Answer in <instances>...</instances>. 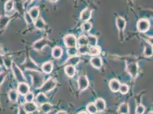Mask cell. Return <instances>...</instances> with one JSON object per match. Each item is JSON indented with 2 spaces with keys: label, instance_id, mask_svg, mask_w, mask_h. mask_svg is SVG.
<instances>
[{
  "label": "cell",
  "instance_id": "6da1fadb",
  "mask_svg": "<svg viewBox=\"0 0 153 114\" xmlns=\"http://www.w3.org/2000/svg\"><path fill=\"white\" fill-rule=\"evenodd\" d=\"M33 87L35 89H39L44 84L43 75L37 70L31 71Z\"/></svg>",
  "mask_w": 153,
  "mask_h": 114
},
{
  "label": "cell",
  "instance_id": "7a4b0ae2",
  "mask_svg": "<svg viewBox=\"0 0 153 114\" xmlns=\"http://www.w3.org/2000/svg\"><path fill=\"white\" fill-rule=\"evenodd\" d=\"M56 86H57L56 81L53 78H50L45 83H44L43 85L39 89L42 93H46L55 89Z\"/></svg>",
  "mask_w": 153,
  "mask_h": 114
},
{
  "label": "cell",
  "instance_id": "3957f363",
  "mask_svg": "<svg viewBox=\"0 0 153 114\" xmlns=\"http://www.w3.org/2000/svg\"><path fill=\"white\" fill-rule=\"evenodd\" d=\"M13 70V73L14 75V77L16 78V80L19 83H26L25 77L24 76L22 72L20 70L19 67L17 66V64L13 62L11 67Z\"/></svg>",
  "mask_w": 153,
  "mask_h": 114
},
{
  "label": "cell",
  "instance_id": "277c9868",
  "mask_svg": "<svg viewBox=\"0 0 153 114\" xmlns=\"http://www.w3.org/2000/svg\"><path fill=\"white\" fill-rule=\"evenodd\" d=\"M139 67L137 63L136 62H130L127 64L126 70L130 76L133 79H135L138 75Z\"/></svg>",
  "mask_w": 153,
  "mask_h": 114
},
{
  "label": "cell",
  "instance_id": "5b68a950",
  "mask_svg": "<svg viewBox=\"0 0 153 114\" xmlns=\"http://www.w3.org/2000/svg\"><path fill=\"white\" fill-rule=\"evenodd\" d=\"M150 27V23L148 19H140L137 22V29L141 33L147 32Z\"/></svg>",
  "mask_w": 153,
  "mask_h": 114
},
{
  "label": "cell",
  "instance_id": "8992f818",
  "mask_svg": "<svg viewBox=\"0 0 153 114\" xmlns=\"http://www.w3.org/2000/svg\"><path fill=\"white\" fill-rule=\"evenodd\" d=\"M64 43L65 46L68 47H76V38L74 35L68 34L64 38Z\"/></svg>",
  "mask_w": 153,
  "mask_h": 114
},
{
  "label": "cell",
  "instance_id": "52a82bcc",
  "mask_svg": "<svg viewBox=\"0 0 153 114\" xmlns=\"http://www.w3.org/2000/svg\"><path fill=\"white\" fill-rule=\"evenodd\" d=\"M49 42L48 39L44 37V38H41L38 41H37L36 42H35L33 44V47L34 49H35L36 50H42L44 48V47L48 45Z\"/></svg>",
  "mask_w": 153,
  "mask_h": 114
},
{
  "label": "cell",
  "instance_id": "ba28073f",
  "mask_svg": "<svg viewBox=\"0 0 153 114\" xmlns=\"http://www.w3.org/2000/svg\"><path fill=\"white\" fill-rule=\"evenodd\" d=\"M78 88L81 91H84L88 88L89 86V82L87 76H79L78 80Z\"/></svg>",
  "mask_w": 153,
  "mask_h": 114
},
{
  "label": "cell",
  "instance_id": "9c48e42d",
  "mask_svg": "<svg viewBox=\"0 0 153 114\" xmlns=\"http://www.w3.org/2000/svg\"><path fill=\"white\" fill-rule=\"evenodd\" d=\"M126 20L121 17H117L116 19V25L119 31L120 35L123 34V30L126 27Z\"/></svg>",
  "mask_w": 153,
  "mask_h": 114
},
{
  "label": "cell",
  "instance_id": "30bf717a",
  "mask_svg": "<svg viewBox=\"0 0 153 114\" xmlns=\"http://www.w3.org/2000/svg\"><path fill=\"white\" fill-rule=\"evenodd\" d=\"M23 106L28 114L32 113L38 110V106L33 101L26 102L24 104H23Z\"/></svg>",
  "mask_w": 153,
  "mask_h": 114
},
{
  "label": "cell",
  "instance_id": "8fae6325",
  "mask_svg": "<svg viewBox=\"0 0 153 114\" xmlns=\"http://www.w3.org/2000/svg\"><path fill=\"white\" fill-rule=\"evenodd\" d=\"M92 10L88 7L85 9L80 14V19L84 22L88 21L91 17Z\"/></svg>",
  "mask_w": 153,
  "mask_h": 114
},
{
  "label": "cell",
  "instance_id": "7c38bea8",
  "mask_svg": "<svg viewBox=\"0 0 153 114\" xmlns=\"http://www.w3.org/2000/svg\"><path fill=\"white\" fill-rule=\"evenodd\" d=\"M90 63L94 68L97 69H100L102 67V60L101 57L98 56L92 57L90 59Z\"/></svg>",
  "mask_w": 153,
  "mask_h": 114
},
{
  "label": "cell",
  "instance_id": "4fadbf2b",
  "mask_svg": "<svg viewBox=\"0 0 153 114\" xmlns=\"http://www.w3.org/2000/svg\"><path fill=\"white\" fill-rule=\"evenodd\" d=\"M121 84V83L118 80L116 79H113L109 82V87L113 92L117 93L119 91Z\"/></svg>",
  "mask_w": 153,
  "mask_h": 114
},
{
  "label": "cell",
  "instance_id": "5bb4252c",
  "mask_svg": "<svg viewBox=\"0 0 153 114\" xmlns=\"http://www.w3.org/2000/svg\"><path fill=\"white\" fill-rule=\"evenodd\" d=\"M30 91V87L26 83H19L18 86V91L21 95H25Z\"/></svg>",
  "mask_w": 153,
  "mask_h": 114
},
{
  "label": "cell",
  "instance_id": "9a60e30c",
  "mask_svg": "<svg viewBox=\"0 0 153 114\" xmlns=\"http://www.w3.org/2000/svg\"><path fill=\"white\" fill-rule=\"evenodd\" d=\"M94 103L98 112H103L106 108V102L102 98L97 99Z\"/></svg>",
  "mask_w": 153,
  "mask_h": 114
},
{
  "label": "cell",
  "instance_id": "2e32d148",
  "mask_svg": "<svg viewBox=\"0 0 153 114\" xmlns=\"http://www.w3.org/2000/svg\"><path fill=\"white\" fill-rule=\"evenodd\" d=\"M63 53L62 49L61 47L59 46H56L52 49V57L55 59H59L60 58Z\"/></svg>",
  "mask_w": 153,
  "mask_h": 114
},
{
  "label": "cell",
  "instance_id": "e0dca14e",
  "mask_svg": "<svg viewBox=\"0 0 153 114\" xmlns=\"http://www.w3.org/2000/svg\"><path fill=\"white\" fill-rule=\"evenodd\" d=\"M76 69L75 66L66 65L65 67V74L70 78H73L75 76Z\"/></svg>",
  "mask_w": 153,
  "mask_h": 114
},
{
  "label": "cell",
  "instance_id": "ac0fdd59",
  "mask_svg": "<svg viewBox=\"0 0 153 114\" xmlns=\"http://www.w3.org/2000/svg\"><path fill=\"white\" fill-rule=\"evenodd\" d=\"M53 69V64L51 61L45 62L42 66V70L43 71V72L46 74H51Z\"/></svg>",
  "mask_w": 153,
  "mask_h": 114
},
{
  "label": "cell",
  "instance_id": "d6986e66",
  "mask_svg": "<svg viewBox=\"0 0 153 114\" xmlns=\"http://www.w3.org/2000/svg\"><path fill=\"white\" fill-rule=\"evenodd\" d=\"M80 62V58L78 56H73L70 57L65 63L66 65H70L73 66H75L79 63Z\"/></svg>",
  "mask_w": 153,
  "mask_h": 114
},
{
  "label": "cell",
  "instance_id": "ffe728a7",
  "mask_svg": "<svg viewBox=\"0 0 153 114\" xmlns=\"http://www.w3.org/2000/svg\"><path fill=\"white\" fill-rule=\"evenodd\" d=\"M36 100L38 104L41 105L45 103L48 102V97L45 95V93L41 92V93H39L38 95H37L36 98Z\"/></svg>",
  "mask_w": 153,
  "mask_h": 114
},
{
  "label": "cell",
  "instance_id": "44dd1931",
  "mask_svg": "<svg viewBox=\"0 0 153 114\" xmlns=\"http://www.w3.org/2000/svg\"><path fill=\"white\" fill-rule=\"evenodd\" d=\"M34 24L35 27L38 30H44L46 26L45 21L42 18H38L37 19H36Z\"/></svg>",
  "mask_w": 153,
  "mask_h": 114
},
{
  "label": "cell",
  "instance_id": "7402d4cb",
  "mask_svg": "<svg viewBox=\"0 0 153 114\" xmlns=\"http://www.w3.org/2000/svg\"><path fill=\"white\" fill-rule=\"evenodd\" d=\"M101 50L100 47L96 46H91L89 47V51L88 53V54L92 56V57H95V56H98L100 54Z\"/></svg>",
  "mask_w": 153,
  "mask_h": 114
},
{
  "label": "cell",
  "instance_id": "603a6c76",
  "mask_svg": "<svg viewBox=\"0 0 153 114\" xmlns=\"http://www.w3.org/2000/svg\"><path fill=\"white\" fill-rule=\"evenodd\" d=\"M143 55L146 57H151L153 56V46L152 44L147 43L145 46Z\"/></svg>",
  "mask_w": 153,
  "mask_h": 114
},
{
  "label": "cell",
  "instance_id": "cb8c5ba5",
  "mask_svg": "<svg viewBox=\"0 0 153 114\" xmlns=\"http://www.w3.org/2000/svg\"><path fill=\"white\" fill-rule=\"evenodd\" d=\"M29 15L31 16L32 19L34 21H35L36 19H37L39 15V9L38 7H33L31 8L29 11Z\"/></svg>",
  "mask_w": 153,
  "mask_h": 114
},
{
  "label": "cell",
  "instance_id": "d4e9b609",
  "mask_svg": "<svg viewBox=\"0 0 153 114\" xmlns=\"http://www.w3.org/2000/svg\"><path fill=\"white\" fill-rule=\"evenodd\" d=\"M41 110L44 114H49L53 110V105L46 102L41 105Z\"/></svg>",
  "mask_w": 153,
  "mask_h": 114
},
{
  "label": "cell",
  "instance_id": "484cf974",
  "mask_svg": "<svg viewBox=\"0 0 153 114\" xmlns=\"http://www.w3.org/2000/svg\"><path fill=\"white\" fill-rule=\"evenodd\" d=\"M118 112L120 114H128L129 113V106L126 102H123L118 108Z\"/></svg>",
  "mask_w": 153,
  "mask_h": 114
},
{
  "label": "cell",
  "instance_id": "4316f807",
  "mask_svg": "<svg viewBox=\"0 0 153 114\" xmlns=\"http://www.w3.org/2000/svg\"><path fill=\"white\" fill-rule=\"evenodd\" d=\"M8 96L10 101L14 103L17 101V99L19 98V94L17 91L16 90H11L9 91L8 93Z\"/></svg>",
  "mask_w": 153,
  "mask_h": 114
},
{
  "label": "cell",
  "instance_id": "83f0119b",
  "mask_svg": "<svg viewBox=\"0 0 153 114\" xmlns=\"http://www.w3.org/2000/svg\"><path fill=\"white\" fill-rule=\"evenodd\" d=\"M25 67L29 70H37V65L35 64L31 59H28L26 62Z\"/></svg>",
  "mask_w": 153,
  "mask_h": 114
},
{
  "label": "cell",
  "instance_id": "f1b7e54d",
  "mask_svg": "<svg viewBox=\"0 0 153 114\" xmlns=\"http://www.w3.org/2000/svg\"><path fill=\"white\" fill-rule=\"evenodd\" d=\"M86 110L88 113H89L90 114H97L98 113L97 109L94 103H89L86 106Z\"/></svg>",
  "mask_w": 153,
  "mask_h": 114
},
{
  "label": "cell",
  "instance_id": "f546056e",
  "mask_svg": "<svg viewBox=\"0 0 153 114\" xmlns=\"http://www.w3.org/2000/svg\"><path fill=\"white\" fill-rule=\"evenodd\" d=\"M14 2L13 0H8L5 4V10L7 12H11L14 8Z\"/></svg>",
  "mask_w": 153,
  "mask_h": 114
},
{
  "label": "cell",
  "instance_id": "4dcf8cb0",
  "mask_svg": "<svg viewBox=\"0 0 153 114\" xmlns=\"http://www.w3.org/2000/svg\"><path fill=\"white\" fill-rule=\"evenodd\" d=\"M88 39V44L91 46H96L97 44L98 39L97 37L93 35H89L87 37Z\"/></svg>",
  "mask_w": 153,
  "mask_h": 114
},
{
  "label": "cell",
  "instance_id": "1f68e13d",
  "mask_svg": "<svg viewBox=\"0 0 153 114\" xmlns=\"http://www.w3.org/2000/svg\"><path fill=\"white\" fill-rule=\"evenodd\" d=\"M78 44L79 46L88 45V39L85 36H81L78 39Z\"/></svg>",
  "mask_w": 153,
  "mask_h": 114
},
{
  "label": "cell",
  "instance_id": "d6a6232c",
  "mask_svg": "<svg viewBox=\"0 0 153 114\" xmlns=\"http://www.w3.org/2000/svg\"><path fill=\"white\" fill-rule=\"evenodd\" d=\"M89 51V46L88 45L79 46L78 49V53L81 55H85L88 54Z\"/></svg>",
  "mask_w": 153,
  "mask_h": 114
},
{
  "label": "cell",
  "instance_id": "836d02e7",
  "mask_svg": "<svg viewBox=\"0 0 153 114\" xmlns=\"http://www.w3.org/2000/svg\"><path fill=\"white\" fill-rule=\"evenodd\" d=\"M92 28V24L89 21L84 22L81 26V29L83 32L88 33L89 32Z\"/></svg>",
  "mask_w": 153,
  "mask_h": 114
},
{
  "label": "cell",
  "instance_id": "e575fe53",
  "mask_svg": "<svg viewBox=\"0 0 153 114\" xmlns=\"http://www.w3.org/2000/svg\"><path fill=\"white\" fill-rule=\"evenodd\" d=\"M13 64V61L10 57H7L4 58V64L5 66L7 69H10L12 67V65Z\"/></svg>",
  "mask_w": 153,
  "mask_h": 114
},
{
  "label": "cell",
  "instance_id": "d590c367",
  "mask_svg": "<svg viewBox=\"0 0 153 114\" xmlns=\"http://www.w3.org/2000/svg\"><path fill=\"white\" fill-rule=\"evenodd\" d=\"M68 54L69 57H73L76 56L78 53V49L76 47H68L67 50Z\"/></svg>",
  "mask_w": 153,
  "mask_h": 114
},
{
  "label": "cell",
  "instance_id": "8d00e7d4",
  "mask_svg": "<svg viewBox=\"0 0 153 114\" xmlns=\"http://www.w3.org/2000/svg\"><path fill=\"white\" fill-rule=\"evenodd\" d=\"M129 90V87L128 86V84H122L120 86V87L119 89V91L122 94H126L128 92Z\"/></svg>",
  "mask_w": 153,
  "mask_h": 114
},
{
  "label": "cell",
  "instance_id": "74e56055",
  "mask_svg": "<svg viewBox=\"0 0 153 114\" xmlns=\"http://www.w3.org/2000/svg\"><path fill=\"white\" fill-rule=\"evenodd\" d=\"M146 111V107L142 105L139 104L137 106L135 110V114H143Z\"/></svg>",
  "mask_w": 153,
  "mask_h": 114
},
{
  "label": "cell",
  "instance_id": "f35d334b",
  "mask_svg": "<svg viewBox=\"0 0 153 114\" xmlns=\"http://www.w3.org/2000/svg\"><path fill=\"white\" fill-rule=\"evenodd\" d=\"M9 21V18L7 17H2L0 19V27L2 28L7 26V23Z\"/></svg>",
  "mask_w": 153,
  "mask_h": 114
},
{
  "label": "cell",
  "instance_id": "ab89813d",
  "mask_svg": "<svg viewBox=\"0 0 153 114\" xmlns=\"http://www.w3.org/2000/svg\"><path fill=\"white\" fill-rule=\"evenodd\" d=\"M24 19H25V21L26 23L28 25H30L34 23V20L32 19L31 16L29 15L28 12H26L24 14Z\"/></svg>",
  "mask_w": 153,
  "mask_h": 114
},
{
  "label": "cell",
  "instance_id": "60d3db41",
  "mask_svg": "<svg viewBox=\"0 0 153 114\" xmlns=\"http://www.w3.org/2000/svg\"><path fill=\"white\" fill-rule=\"evenodd\" d=\"M25 99L26 102H31L33 101L34 99V95L33 94V93L30 92V93H28L27 94L25 95Z\"/></svg>",
  "mask_w": 153,
  "mask_h": 114
},
{
  "label": "cell",
  "instance_id": "b9f144b4",
  "mask_svg": "<svg viewBox=\"0 0 153 114\" xmlns=\"http://www.w3.org/2000/svg\"><path fill=\"white\" fill-rule=\"evenodd\" d=\"M18 114H29L25 111L24 109L23 104H21L19 107V111H18Z\"/></svg>",
  "mask_w": 153,
  "mask_h": 114
},
{
  "label": "cell",
  "instance_id": "7bdbcfd3",
  "mask_svg": "<svg viewBox=\"0 0 153 114\" xmlns=\"http://www.w3.org/2000/svg\"><path fill=\"white\" fill-rule=\"evenodd\" d=\"M7 74L6 73L4 72L2 73H0V84H1L2 82L4 81L6 76H7Z\"/></svg>",
  "mask_w": 153,
  "mask_h": 114
},
{
  "label": "cell",
  "instance_id": "ee69618b",
  "mask_svg": "<svg viewBox=\"0 0 153 114\" xmlns=\"http://www.w3.org/2000/svg\"><path fill=\"white\" fill-rule=\"evenodd\" d=\"M4 65V58L0 55V66H2Z\"/></svg>",
  "mask_w": 153,
  "mask_h": 114
},
{
  "label": "cell",
  "instance_id": "f6af8a7d",
  "mask_svg": "<svg viewBox=\"0 0 153 114\" xmlns=\"http://www.w3.org/2000/svg\"><path fill=\"white\" fill-rule=\"evenodd\" d=\"M56 114H67V113L66 112V111H58L57 113H56Z\"/></svg>",
  "mask_w": 153,
  "mask_h": 114
},
{
  "label": "cell",
  "instance_id": "bcb514c9",
  "mask_svg": "<svg viewBox=\"0 0 153 114\" xmlns=\"http://www.w3.org/2000/svg\"><path fill=\"white\" fill-rule=\"evenodd\" d=\"M77 114H88V113L86 111H81L79 113H78Z\"/></svg>",
  "mask_w": 153,
  "mask_h": 114
},
{
  "label": "cell",
  "instance_id": "7dc6e473",
  "mask_svg": "<svg viewBox=\"0 0 153 114\" xmlns=\"http://www.w3.org/2000/svg\"><path fill=\"white\" fill-rule=\"evenodd\" d=\"M33 1V0H26V4H29L31 3Z\"/></svg>",
  "mask_w": 153,
  "mask_h": 114
},
{
  "label": "cell",
  "instance_id": "c3c4849f",
  "mask_svg": "<svg viewBox=\"0 0 153 114\" xmlns=\"http://www.w3.org/2000/svg\"><path fill=\"white\" fill-rule=\"evenodd\" d=\"M58 0H49V1H50L51 2H52V3H55V2H57Z\"/></svg>",
  "mask_w": 153,
  "mask_h": 114
},
{
  "label": "cell",
  "instance_id": "681fc988",
  "mask_svg": "<svg viewBox=\"0 0 153 114\" xmlns=\"http://www.w3.org/2000/svg\"><path fill=\"white\" fill-rule=\"evenodd\" d=\"M30 114H39V113H38V111H37H37H34V112H33L32 113H30Z\"/></svg>",
  "mask_w": 153,
  "mask_h": 114
},
{
  "label": "cell",
  "instance_id": "f907efd6",
  "mask_svg": "<svg viewBox=\"0 0 153 114\" xmlns=\"http://www.w3.org/2000/svg\"><path fill=\"white\" fill-rule=\"evenodd\" d=\"M148 114H153V111H150L148 113Z\"/></svg>",
  "mask_w": 153,
  "mask_h": 114
},
{
  "label": "cell",
  "instance_id": "816d5d0a",
  "mask_svg": "<svg viewBox=\"0 0 153 114\" xmlns=\"http://www.w3.org/2000/svg\"><path fill=\"white\" fill-rule=\"evenodd\" d=\"M130 1H131V0H128V1H129V2H130Z\"/></svg>",
  "mask_w": 153,
  "mask_h": 114
}]
</instances>
